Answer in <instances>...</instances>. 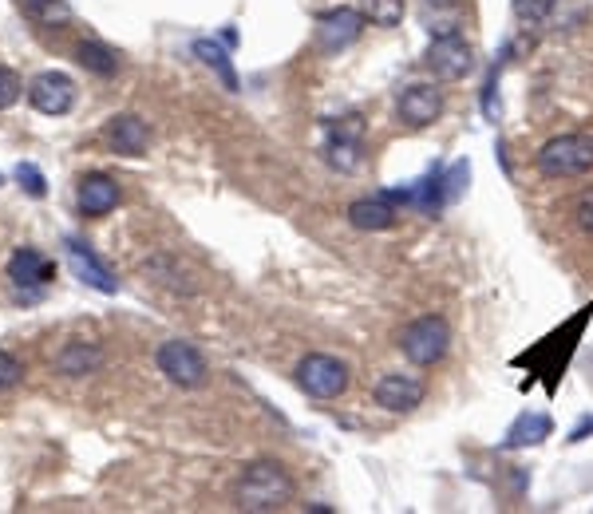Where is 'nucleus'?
I'll use <instances>...</instances> for the list:
<instances>
[{
    "mask_svg": "<svg viewBox=\"0 0 593 514\" xmlns=\"http://www.w3.org/2000/svg\"><path fill=\"white\" fill-rule=\"evenodd\" d=\"M28 103L40 111V115H68L76 107V84L72 76L64 72H40L32 84H28Z\"/></svg>",
    "mask_w": 593,
    "mask_h": 514,
    "instance_id": "9d476101",
    "label": "nucleus"
},
{
    "mask_svg": "<svg viewBox=\"0 0 593 514\" xmlns=\"http://www.w3.org/2000/svg\"><path fill=\"white\" fill-rule=\"evenodd\" d=\"M550 431H554L550 416H542V412H522V416L510 424L503 443H507L510 451H518V447H538L542 439H550Z\"/></svg>",
    "mask_w": 593,
    "mask_h": 514,
    "instance_id": "dca6fc26",
    "label": "nucleus"
},
{
    "mask_svg": "<svg viewBox=\"0 0 593 514\" xmlns=\"http://www.w3.org/2000/svg\"><path fill=\"white\" fill-rule=\"evenodd\" d=\"M155 364H159V372L167 376L170 384H178V388H202V384H206V376H210V372H206L202 352H198L194 344H186V341L159 344Z\"/></svg>",
    "mask_w": 593,
    "mask_h": 514,
    "instance_id": "423d86ee",
    "label": "nucleus"
},
{
    "mask_svg": "<svg viewBox=\"0 0 593 514\" xmlns=\"http://www.w3.org/2000/svg\"><path fill=\"white\" fill-rule=\"evenodd\" d=\"M593 431V420H582V424H578V428L570 431V443H582V439H586V435H590Z\"/></svg>",
    "mask_w": 593,
    "mask_h": 514,
    "instance_id": "cd10ccee",
    "label": "nucleus"
},
{
    "mask_svg": "<svg viewBox=\"0 0 593 514\" xmlns=\"http://www.w3.org/2000/svg\"><path fill=\"white\" fill-rule=\"evenodd\" d=\"M424 68L439 84H459L475 72V48L459 32H439L424 52Z\"/></svg>",
    "mask_w": 593,
    "mask_h": 514,
    "instance_id": "7ed1b4c3",
    "label": "nucleus"
},
{
    "mask_svg": "<svg viewBox=\"0 0 593 514\" xmlns=\"http://www.w3.org/2000/svg\"><path fill=\"white\" fill-rule=\"evenodd\" d=\"M404 8H408V0H360V12L376 28H396L404 20Z\"/></svg>",
    "mask_w": 593,
    "mask_h": 514,
    "instance_id": "aec40b11",
    "label": "nucleus"
},
{
    "mask_svg": "<svg viewBox=\"0 0 593 514\" xmlns=\"http://www.w3.org/2000/svg\"><path fill=\"white\" fill-rule=\"evenodd\" d=\"M8 277L20 289H40V285H48L56 277V261L44 257L40 250H32V246H20L16 254L8 257Z\"/></svg>",
    "mask_w": 593,
    "mask_h": 514,
    "instance_id": "ddd939ff",
    "label": "nucleus"
},
{
    "mask_svg": "<svg viewBox=\"0 0 593 514\" xmlns=\"http://www.w3.org/2000/svg\"><path fill=\"white\" fill-rule=\"evenodd\" d=\"M234 499L238 507L250 514H273L285 511L293 503V479L281 463L273 459H257L246 463L242 475H238V487H234Z\"/></svg>",
    "mask_w": 593,
    "mask_h": 514,
    "instance_id": "f257e3e1",
    "label": "nucleus"
},
{
    "mask_svg": "<svg viewBox=\"0 0 593 514\" xmlns=\"http://www.w3.org/2000/svg\"><path fill=\"white\" fill-rule=\"evenodd\" d=\"M439 182H443V202H459L463 190H467V182H471V163H467V159L451 163L447 171L439 174Z\"/></svg>",
    "mask_w": 593,
    "mask_h": 514,
    "instance_id": "4be33fe9",
    "label": "nucleus"
},
{
    "mask_svg": "<svg viewBox=\"0 0 593 514\" xmlns=\"http://www.w3.org/2000/svg\"><path fill=\"white\" fill-rule=\"evenodd\" d=\"M68 246V265H72V273H76V281H84V285H91L95 293H119V281H115V273L95 257V250L87 246V242H80V238H68L64 242Z\"/></svg>",
    "mask_w": 593,
    "mask_h": 514,
    "instance_id": "9b49d317",
    "label": "nucleus"
},
{
    "mask_svg": "<svg viewBox=\"0 0 593 514\" xmlns=\"http://www.w3.org/2000/svg\"><path fill=\"white\" fill-rule=\"evenodd\" d=\"M194 56L222 80L226 91H238V72H234V64H230V56H226V48L218 44V40H194Z\"/></svg>",
    "mask_w": 593,
    "mask_h": 514,
    "instance_id": "f3484780",
    "label": "nucleus"
},
{
    "mask_svg": "<svg viewBox=\"0 0 593 514\" xmlns=\"http://www.w3.org/2000/svg\"><path fill=\"white\" fill-rule=\"evenodd\" d=\"M76 202L87 218H103L119 206V182L107 178V174H84L80 178V190H76Z\"/></svg>",
    "mask_w": 593,
    "mask_h": 514,
    "instance_id": "2eb2a0df",
    "label": "nucleus"
},
{
    "mask_svg": "<svg viewBox=\"0 0 593 514\" xmlns=\"http://www.w3.org/2000/svg\"><path fill=\"white\" fill-rule=\"evenodd\" d=\"M534 167L542 178H582L593 171V135L586 131H570V135H554L550 143L538 147Z\"/></svg>",
    "mask_w": 593,
    "mask_h": 514,
    "instance_id": "f03ea898",
    "label": "nucleus"
},
{
    "mask_svg": "<svg viewBox=\"0 0 593 514\" xmlns=\"http://www.w3.org/2000/svg\"><path fill=\"white\" fill-rule=\"evenodd\" d=\"M364 24H368V16L360 8H344V4L329 8L317 16V44L325 52H344L364 36Z\"/></svg>",
    "mask_w": 593,
    "mask_h": 514,
    "instance_id": "0eeeda50",
    "label": "nucleus"
},
{
    "mask_svg": "<svg viewBox=\"0 0 593 514\" xmlns=\"http://www.w3.org/2000/svg\"><path fill=\"white\" fill-rule=\"evenodd\" d=\"M574 222L582 234H593V190H586L578 202H574Z\"/></svg>",
    "mask_w": 593,
    "mask_h": 514,
    "instance_id": "bb28decb",
    "label": "nucleus"
},
{
    "mask_svg": "<svg viewBox=\"0 0 593 514\" xmlns=\"http://www.w3.org/2000/svg\"><path fill=\"white\" fill-rule=\"evenodd\" d=\"M12 174H16V182H20V186H24L32 198H44V194H48V178L40 174V167H36V163H16V171H12Z\"/></svg>",
    "mask_w": 593,
    "mask_h": 514,
    "instance_id": "5701e85b",
    "label": "nucleus"
},
{
    "mask_svg": "<svg viewBox=\"0 0 593 514\" xmlns=\"http://www.w3.org/2000/svg\"><path fill=\"white\" fill-rule=\"evenodd\" d=\"M56 364H60V372H64V376H87V372H95V368L103 364V352H99L95 344L76 341L56 356Z\"/></svg>",
    "mask_w": 593,
    "mask_h": 514,
    "instance_id": "a211bd4d",
    "label": "nucleus"
},
{
    "mask_svg": "<svg viewBox=\"0 0 593 514\" xmlns=\"http://www.w3.org/2000/svg\"><path fill=\"white\" fill-rule=\"evenodd\" d=\"M20 91H24V87H20V76L0 64V111H8V107L20 99Z\"/></svg>",
    "mask_w": 593,
    "mask_h": 514,
    "instance_id": "393cba45",
    "label": "nucleus"
},
{
    "mask_svg": "<svg viewBox=\"0 0 593 514\" xmlns=\"http://www.w3.org/2000/svg\"><path fill=\"white\" fill-rule=\"evenodd\" d=\"M396 115H400V123L424 131L443 115V91L435 84H408L396 95Z\"/></svg>",
    "mask_w": 593,
    "mask_h": 514,
    "instance_id": "1a4fd4ad",
    "label": "nucleus"
},
{
    "mask_svg": "<svg viewBox=\"0 0 593 514\" xmlns=\"http://www.w3.org/2000/svg\"><path fill=\"white\" fill-rule=\"evenodd\" d=\"M427 4H431V0H427ZM435 4H443V0H435Z\"/></svg>",
    "mask_w": 593,
    "mask_h": 514,
    "instance_id": "c756f323",
    "label": "nucleus"
},
{
    "mask_svg": "<svg viewBox=\"0 0 593 514\" xmlns=\"http://www.w3.org/2000/svg\"><path fill=\"white\" fill-rule=\"evenodd\" d=\"M558 0H514V16L526 20V24H542L550 12H554Z\"/></svg>",
    "mask_w": 593,
    "mask_h": 514,
    "instance_id": "b1692460",
    "label": "nucleus"
},
{
    "mask_svg": "<svg viewBox=\"0 0 593 514\" xmlns=\"http://www.w3.org/2000/svg\"><path fill=\"white\" fill-rule=\"evenodd\" d=\"M400 222L396 214V202L388 194H372V198H356L348 206V226L352 230H364V234H384Z\"/></svg>",
    "mask_w": 593,
    "mask_h": 514,
    "instance_id": "f8f14e48",
    "label": "nucleus"
},
{
    "mask_svg": "<svg viewBox=\"0 0 593 514\" xmlns=\"http://www.w3.org/2000/svg\"><path fill=\"white\" fill-rule=\"evenodd\" d=\"M400 352L416 364V368H431L451 352V325L435 313L416 317L404 333H400Z\"/></svg>",
    "mask_w": 593,
    "mask_h": 514,
    "instance_id": "20e7f679",
    "label": "nucleus"
},
{
    "mask_svg": "<svg viewBox=\"0 0 593 514\" xmlns=\"http://www.w3.org/2000/svg\"><path fill=\"white\" fill-rule=\"evenodd\" d=\"M76 60L84 64L87 72H95V76H103V80H111V76H119V56L107 48V44H99V40H84L80 48H76Z\"/></svg>",
    "mask_w": 593,
    "mask_h": 514,
    "instance_id": "6ab92c4d",
    "label": "nucleus"
},
{
    "mask_svg": "<svg viewBox=\"0 0 593 514\" xmlns=\"http://www.w3.org/2000/svg\"><path fill=\"white\" fill-rule=\"evenodd\" d=\"M20 8H24L32 20L48 24V28H56V24H64V20L72 16L68 0H20Z\"/></svg>",
    "mask_w": 593,
    "mask_h": 514,
    "instance_id": "412c9836",
    "label": "nucleus"
},
{
    "mask_svg": "<svg viewBox=\"0 0 593 514\" xmlns=\"http://www.w3.org/2000/svg\"><path fill=\"white\" fill-rule=\"evenodd\" d=\"M107 143H111L119 155L143 159L147 147H151V127H147L139 115H115V119L107 123Z\"/></svg>",
    "mask_w": 593,
    "mask_h": 514,
    "instance_id": "4468645a",
    "label": "nucleus"
},
{
    "mask_svg": "<svg viewBox=\"0 0 593 514\" xmlns=\"http://www.w3.org/2000/svg\"><path fill=\"white\" fill-rule=\"evenodd\" d=\"M0 186H4V174H0Z\"/></svg>",
    "mask_w": 593,
    "mask_h": 514,
    "instance_id": "c85d7f7f",
    "label": "nucleus"
},
{
    "mask_svg": "<svg viewBox=\"0 0 593 514\" xmlns=\"http://www.w3.org/2000/svg\"><path fill=\"white\" fill-rule=\"evenodd\" d=\"M427 388L420 376H404V372H388V376H380L376 380V388H372V400L384 408V412H392V416H408V412H416L420 404H424Z\"/></svg>",
    "mask_w": 593,
    "mask_h": 514,
    "instance_id": "6e6552de",
    "label": "nucleus"
},
{
    "mask_svg": "<svg viewBox=\"0 0 593 514\" xmlns=\"http://www.w3.org/2000/svg\"><path fill=\"white\" fill-rule=\"evenodd\" d=\"M20 380H24V364H20L12 352L0 348V392L12 388V384H20Z\"/></svg>",
    "mask_w": 593,
    "mask_h": 514,
    "instance_id": "a878e982",
    "label": "nucleus"
},
{
    "mask_svg": "<svg viewBox=\"0 0 593 514\" xmlns=\"http://www.w3.org/2000/svg\"><path fill=\"white\" fill-rule=\"evenodd\" d=\"M348 384H352L348 364L329 356V352H309L297 364V388L313 400H340L348 392Z\"/></svg>",
    "mask_w": 593,
    "mask_h": 514,
    "instance_id": "39448f33",
    "label": "nucleus"
}]
</instances>
